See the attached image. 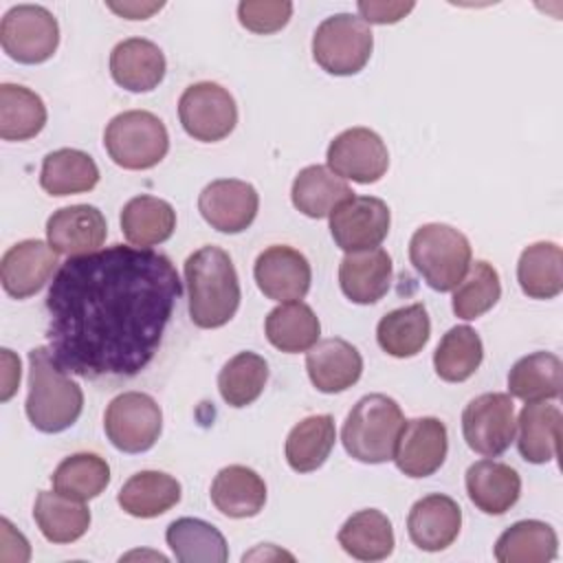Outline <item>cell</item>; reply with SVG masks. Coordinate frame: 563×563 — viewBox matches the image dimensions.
Wrapping results in <instances>:
<instances>
[{"mask_svg": "<svg viewBox=\"0 0 563 563\" xmlns=\"http://www.w3.org/2000/svg\"><path fill=\"white\" fill-rule=\"evenodd\" d=\"M183 295L172 260L112 244L68 257L46 295V339L55 361L81 378L145 369Z\"/></svg>", "mask_w": 563, "mask_h": 563, "instance_id": "obj_1", "label": "cell"}, {"mask_svg": "<svg viewBox=\"0 0 563 563\" xmlns=\"http://www.w3.org/2000/svg\"><path fill=\"white\" fill-rule=\"evenodd\" d=\"M178 117L185 132L202 143L227 139L238 123V106L227 88L216 81H198L178 99Z\"/></svg>", "mask_w": 563, "mask_h": 563, "instance_id": "obj_10", "label": "cell"}, {"mask_svg": "<svg viewBox=\"0 0 563 563\" xmlns=\"http://www.w3.org/2000/svg\"><path fill=\"white\" fill-rule=\"evenodd\" d=\"M189 317L198 328H220L240 306V279L229 253L207 244L185 260Z\"/></svg>", "mask_w": 563, "mask_h": 563, "instance_id": "obj_2", "label": "cell"}, {"mask_svg": "<svg viewBox=\"0 0 563 563\" xmlns=\"http://www.w3.org/2000/svg\"><path fill=\"white\" fill-rule=\"evenodd\" d=\"M292 15V2L288 0H242L238 4V20L244 29L268 35L282 31Z\"/></svg>", "mask_w": 563, "mask_h": 563, "instance_id": "obj_44", "label": "cell"}, {"mask_svg": "<svg viewBox=\"0 0 563 563\" xmlns=\"http://www.w3.org/2000/svg\"><path fill=\"white\" fill-rule=\"evenodd\" d=\"M413 2H358V13L365 24H396L409 11H413Z\"/></svg>", "mask_w": 563, "mask_h": 563, "instance_id": "obj_45", "label": "cell"}, {"mask_svg": "<svg viewBox=\"0 0 563 563\" xmlns=\"http://www.w3.org/2000/svg\"><path fill=\"white\" fill-rule=\"evenodd\" d=\"M462 528V508L449 495H427L418 499L407 517V532L413 545L427 552L449 548Z\"/></svg>", "mask_w": 563, "mask_h": 563, "instance_id": "obj_19", "label": "cell"}, {"mask_svg": "<svg viewBox=\"0 0 563 563\" xmlns=\"http://www.w3.org/2000/svg\"><path fill=\"white\" fill-rule=\"evenodd\" d=\"M499 297V273L493 268V264L479 260L468 266L464 279L453 288V312L464 321H473L488 312Z\"/></svg>", "mask_w": 563, "mask_h": 563, "instance_id": "obj_43", "label": "cell"}, {"mask_svg": "<svg viewBox=\"0 0 563 563\" xmlns=\"http://www.w3.org/2000/svg\"><path fill=\"white\" fill-rule=\"evenodd\" d=\"M484 358L479 334L471 325H453L433 352L435 374L446 383H462L471 378Z\"/></svg>", "mask_w": 563, "mask_h": 563, "instance_id": "obj_40", "label": "cell"}, {"mask_svg": "<svg viewBox=\"0 0 563 563\" xmlns=\"http://www.w3.org/2000/svg\"><path fill=\"white\" fill-rule=\"evenodd\" d=\"M268 380V363L255 352H240L218 374V389L227 405L246 407L260 398Z\"/></svg>", "mask_w": 563, "mask_h": 563, "instance_id": "obj_42", "label": "cell"}, {"mask_svg": "<svg viewBox=\"0 0 563 563\" xmlns=\"http://www.w3.org/2000/svg\"><path fill=\"white\" fill-rule=\"evenodd\" d=\"M103 429L119 451L143 453L156 444L163 431V411L150 394L123 391L110 400Z\"/></svg>", "mask_w": 563, "mask_h": 563, "instance_id": "obj_8", "label": "cell"}, {"mask_svg": "<svg viewBox=\"0 0 563 563\" xmlns=\"http://www.w3.org/2000/svg\"><path fill=\"white\" fill-rule=\"evenodd\" d=\"M391 284V257L385 249L345 253L339 264V286L343 295L361 306L383 299Z\"/></svg>", "mask_w": 563, "mask_h": 563, "instance_id": "obj_22", "label": "cell"}, {"mask_svg": "<svg viewBox=\"0 0 563 563\" xmlns=\"http://www.w3.org/2000/svg\"><path fill=\"white\" fill-rule=\"evenodd\" d=\"M57 266V253L48 242L22 240L0 262V282L9 297L26 299L44 288Z\"/></svg>", "mask_w": 563, "mask_h": 563, "instance_id": "obj_18", "label": "cell"}, {"mask_svg": "<svg viewBox=\"0 0 563 563\" xmlns=\"http://www.w3.org/2000/svg\"><path fill=\"white\" fill-rule=\"evenodd\" d=\"M449 435L440 418L424 416L405 420L400 438L396 442L394 462L407 477H429L446 460Z\"/></svg>", "mask_w": 563, "mask_h": 563, "instance_id": "obj_15", "label": "cell"}, {"mask_svg": "<svg viewBox=\"0 0 563 563\" xmlns=\"http://www.w3.org/2000/svg\"><path fill=\"white\" fill-rule=\"evenodd\" d=\"M563 365L552 352H532L519 358L508 372L510 396L523 402L554 400L561 396Z\"/></svg>", "mask_w": 563, "mask_h": 563, "instance_id": "obj_32", "label": "cell"}, {"mask_svg": "<svg viewBox=\"0 0 563 563\" xmlns=\"http://www.w3.org/2000/svg\"><path fill=\"white\" fill-rule=\"evenodd\" d=\"M431 321L422 303L387 312L376 325V341L383 352L396 358L416 356L429 341Z\"/></svg>", "mask_w": 563, "mask_h": 563, "instance_id": "obj_34", "label": "cell"}, {"mask_svg": "<svg viewBox=\"0 0 563 563\" xmlns=\"http://www.w3.org/2000/svg\"><path fill=\"white\" fill-rule=\"evenodd\" d=\"M99 183V167L81 150L62 147L44 156L40 185L51 196H73L95 189Z\"/></svg>", "mask_w": 563, "mask_h": 563, "instance_id": "obj_33", "label": "cell"}, {"mask_svg": "<svg viewBox=\"0 0 563 563\" xmlns=\"http://www.w3.org/2000/svg\"><path fill=\"white\" fill-rule=\"evenodd\" d=\"M213 506L233 519L255 517L266 504V484L249 466L231 464L218 471L211 484Z\"/></svg>", "mask_w": 563, "mask_h": 563, "instance_id": "obj_24", "label": "cell"}, {"mask_svg": "<svg viewBox=\"0 0 563 563\" xmlns=\"http://www.w3.org/2000/svg\"><path fill=\"white\" fill-rule=\"evenodd\" d=\"M108 156L123 169H150L158 165L169 150L165 123L147 110H128L117 114L103 132Z\"/></svg>", "mask_w": 563, "mask_h": 563, "instance_id": "obj_6", "label": "cell"}, {"mask_svg": "<svg viewBox=\"0 0 563 563\" xmlns=\"http://www.w3.org/2000/svg\"><path fill=\"white\" fill-rule=\"evenodd\" d=\"M2 51L20 64H42L59 44L55 15L40 4L11 7L0 22Z\"/></svg>", "mask_w": 563, "mask_h": 563, "instance_id": "obj_9", "label": "cell"}, {"mask_svg": "<svg viewBox=\"0 0 563 563\" xmlns=\"http://www.w3.org/2000/svg\"><path fill=\"white\" fill-rule=\"evenodd\" d=\"M165 541L180 563H224L229 548L222 532L194 517H180L167 526Z\"/></svg>", "mask_w": 563, "mask_h": 563, "instance_id": "obj_37", "label": "cell"}, {"mask_svg": "<svg viewBox=\"0 0 563 563\" xmlns=\"http://www.w3.org/2000/svg\"><path fill=\"white\" fill-rule=\"evenodd\" d=\"M51 482L53 490L77 501H88L110 484V466L97 453H75L59 462Z\"/></svg>", "mask_w": 563, "mask_h": 563, "instance_id": "obj_41", "label": "cell"}, {"mask_svg": "<svg viewBox=\"0 0 563 563\" xmlns=\"http://www.w3.org/2000/svg\"><path fill=\"white\" fill-rule=\"evenodd\" d=\"M391 213L387 202L374 196H350L330 213V233L345 253L369 251L387 238Z\"/></svg>", "mask_w": 563, "mask_h": 563, "instance_id": "obj_12", "label": "cell"}, {"mask_svg": "<svg viewBox=\"0 0 563 563\" xmlns=\"http://www.w3.org/2000/svg\"><path fill=\"white\" fill-rule=\"evenodd\" d=\"M84 409V391L55 361L51 347L29 352L26 416L42 433H59L73 427Z\"/></svg>", "mask_w": 563, "mask_h": 563, "instance_id": "obj_3", "label": "cell"}, {"mask_svg": "<svg viewBox=\"0 0 563 563\" xmlns=\"http://www.w3.org/2000/svg\"><path fill=\"white\" fill-rule=\"evenodd\" d=\"M2 391H0V398L7 402L15 389H18V383H20V358L11 354V350H2Z\"/></svg>", "mask_w": 563, "mask_h": 563, "instance_id": "obj_46", "label": "cell"}, {"mask_svg": "<svg viewBox=\"0 0 563 563\" xmlns=\"http://www.w3.org/2000/svg\"><path fill=\"white\" fill-rule=\"evenodd\" d=\"M336 429L330 413L308 416L297 422L286 438V462L297 473L317 471L334 449Z\"/></svg>", "mask_w": 563, "mask_h": 563, "instance_id": "obj_36", "label": "cell"}, {"mask_svg": "<svg viewBox=\"0 0 563 563\" xmlns=\"http://www.w3.org/2000/svg\"><path fill=\"white\" fill-rule=\"evenodd\" d=\"M108 224L92 205H70L57 209L46 222V240L55 253L77 257L99 251L106 242Z\"/></svg>", "mask_w": 563, "mask_h": 563, "instance_id": "obj_17", "label": "cell"}, {"mask_svg": "<svg viewBox=\"0 0 563 563\" xmlns=\"http://www.w3.org/2000/svg\"><path fill=\"white\" fill-rule=\"evenodd\" d=\"M402 427L405 416L394 398L385 394H367L347 413L341 442L354 460L363 464H383L394 460Z\"/></svg>", "mask_w": 563, "mask_h": 563, "instance_id": "obj_4", "label": "cell"}, {"mask_svg": "<svg viewBox=\"0 0 563 563\" xmlns=\"http://www.w3.org/2000/svg\"><path fill=\"white\" fill-rule=\"evenodd\" d=\"M462 433L471 451L484 457L501 455L517 433L512 398L501 391L473 398L462 411Z\"/></svg>", "mask_w": 563, "mask_h": 563, "instance_id": "obj_11", "label": "cell"}, {"mask_svg": "<svg viewBox=\"0 0 563 563\" xmlns=\"http://www.w3.org/2000/svg\"><path fill=\"white\" fill-rule=\"evenodd\" d=\"M176 229L174 207L156 196L141 194L121 209V231L132 246L150 249L172 238Z\"/></svg>", "mask_w": 563, "mask_h": 563, "instance_id": "obj_25", "label": "cell"}, {"mask_svg": "<svg viewBox=\"0 0 563 563\" xmlns=\"http://www.w3.org/2000/svg\"><path fill=\"white\" fill-rule=\"evenodd\" d=\"M108 9L125 20H147L163 9V2H108Z\"/></svg>", "mask_w": 563, "mask_h": 563, "instance_id": "obj_47", "label": "cell"}, {"mask_svg": "<svg viewBox=\"0 0 563 563\" xmlns=\"http://www.w3.org/2000/svg\"><path fill=\"white\" fill-rule=\"evenodd\" d=\"M253 277L264 297L286 303L306 297L312 282V271L303 253L286 244H275L257 255Z\"/></svg>", "mask_w": 563, "mask_h": 563, "instance_id": "obj_16", "label": "cell"}, {"mask_svg": "<svg viewBox=\"0 0 563 563\" xmlns=\"http://www.w3.org/2000/svg\"><path fill=\"white\" fill-rule=\"evenodd\" d=\"M517 282L530 299H552L563 290V251L554 242L526 246L517 262Z\"/></svg>", "mask_w": 563, "mask_h": 563, "instance_id": "obj_35", "label": "cell"}, {"mask_svg": "<svg viewBox=\"0 0 563 563\" xmlns=\"http://www.w3.org/2000/svg\"><path fill=\"white\" fill-rule=\"evenodd\" d=\"M264 332L273 347L286 354H297L308 352L319 341L321 323L308 303L286 301L268 312Z\"/></svg>", "mask_w": 563, "mask_h": 563, "instance_id": "obj_31", "label": "cell"}, {"mask_svg": "<svg viewBox=\"0 0 563 563\" xmlns=\"http://www.w3.org/2000/svg\"><path fill=\"white\" fill-rule=\"evenodd\" d=\"M466 493L477 510L504 515L521 495V477L504 462L479 460L466 471Z\"/></svg>", "mask_w": 563, "mask_h": 563, "instance_id": "obj_23", "label": "cell"}, {"mask_svg": "<svg viewBox=\"0 0 563 563\" xmlns=\"http://www.w3.org/2000/svg\"><path fill=\"white\" fill-rule=\"evenodd\" d=\"M517 449L530 464L552 462L559 453L561 438V411L545 400L528 402L517 420Z\"/></svg>", "mask_w": 563, "mask_h": 563, "instance_id": "obj_26", "label": "cell"}, {"mask_svg": "<svg viewBox=\"0 0 563 563\" xmlns=\"http://www.w3.org/2000/svg\"><path fill=\"white\" fill-rule=\"evenodd\" d=\"M46 125L42 97L26 86H0V136L4 141H29Z\"/></svg>", "mask_w": 563, "mask_h": 563, "instance_id": "obj_39", "label": "cell"}, {"mask_svg": "<svg viewBox=\"0 0 563 563\" xmlns=\"http://www.w3.org/2000/svg\"><path fill=\"white\" fill-rule=\"evenodd\" d=\"M339 545L358 561H383L394 552V528L387 515L376 508H365L347 517L341 526Z\"/></svg>", "mask_w": 563, "mask_h": 563, "instance_id": "obj_29", "label": "cell"}, {"mask_svg": "<svg viewBox=\"0 0 563 563\" xmlns=\"http://www.w3.org/2000/svg\"><path fill=\"white\" fill-rule=\"evenodd\" d=\"M350 196H354L350 185L323 165L303 167L295 176L290 189L295 209L308 218L330 216Z\"/></svg>", "mask_w": 563, "mask_h": 563, "instance_id": "obj_30", "label": "cell"}, {"mask_svg": "<svg viewBox=\"0 0 563 563\" xmlns=\"http://www.w3.org/2000/svg\"><path fill=\"white\" fill-rule=\"evenodd\" d=\"M471 255L468 238L442 222L422 224L409 240L413 268L438 292H449L464 279Z\"/></svg>", "mask_w": 563, "mask_h": 563, "instance_id": "obj_5", "label": "cell"}, {"mask_svg": "<svg viewBox=\"0 0 563 563\" xmlns=\"http://www.w3.org/2000/svg\"><path fill=\"white\" fill-rule=\"evenodd\" d=\"M559 539L552 526L537 519H523L504 530L495 543L499 563H548L556 556Z\"/></svg>", "mask_w": 563, "mask_h": 563, "instance_id": "obj_38", "label": "cell"}, {"mask_svg": "<svg viewBox=\"0 0 563 563\" xmlns=\"http://www.w3.org/2000/svg\"><path fill=\"white\" fill-rule=\"evenodd\" d=\"M310 383L323 394H339L352 387L363 374L361 352L345 339L330 336L317 341L306 354Z\"/></svg>", "mask_w": 563, "mask_h": 563, "instance_id": "obj_20", "label": "cell"}, {"mask_svg": "<svg viewBox=\"0 0 563 563\" xmlns=\"http://www.w3.org/2000/svg\"><path fill=\"white\" fill-rule=\"evenodd\" d=\"M167 70L163 51L143 37H128L119 42L110 53L112 79L130 92L154 90Z\"/></svg>", "mask_w": 563, "mask_h": 563, "instance_id": "obj_21", "label": "cell"}, {"mask_svg": "<svg viewBox=\"0 0 563 563\" xmlns=\"http://www.w3.org/2000/svg\"><path fill=\"white\" fill-rule=\"evenodd\" d=\"M325 158L330 172L361 185L380 180L389 167L387 145L369 128L343 130L328 145Z\"/></svg>", "mask_w": 563, "mask_h": 563, "instance_id": "obj_13", "label": "cell"}, {"mask_svg": "<svg viewBox=\"0 0 563 563\" xmlns=\"http://www.w3.org/2000/svg\"><path fill=\"white\" fill-rule=\"evenodd\" d=\"M33 517L40 532L51 543H73L81 539L90 528L88 506L57 490L37 493Z\"/></svg>", "mask_w": 563, "mask_h": 563, "instance_id": "obj_28", "label": "cell"}, {"mask_svg": "<svg viewBox=\"0 0 563 563\" xmlns=\"http://www.w3.org/2000/svg\"><path fill=\"white\" fill-rule=\"evenodd\" d=\"M117 501L128 515L152 519L180 501V484L163 471H141L121 486Z\"/></svg>", "mask_w": 563, "mask_h": 563, "instance_id": "obj_27", "label": "cell"}, {"mask_svg": "<svg viewBox=\"0 0 563 563\" xmlns=\"http://www.w3.org/2000/svg\"><path fill=\"white\" fill-rule=\"evenodd\" d=\"M260 209L255 187L238 178H220L209 183L198 196V211L211 229L220 233L246 231Z\"/></svg>", "mask_w": 563, "mask_h": 563, "instance_id": "obj_14", "label": "cell"}, {"mask_svg": "<svg viewBox=\"0 0 563 563\" xmlns=\"http://www.w3.org/2000/svg\"><path fill=\"white\" fill-rule=\"evenodd\" d=\"M374 35L369 24L352 13L325 18L312 35V57L330 75L347 77L365 68L372 57Z\"/></svg>", "mask_w": 563, "mask_h": 563, "instance_id": "obj_7", "label": "cell"}]
</instances>
